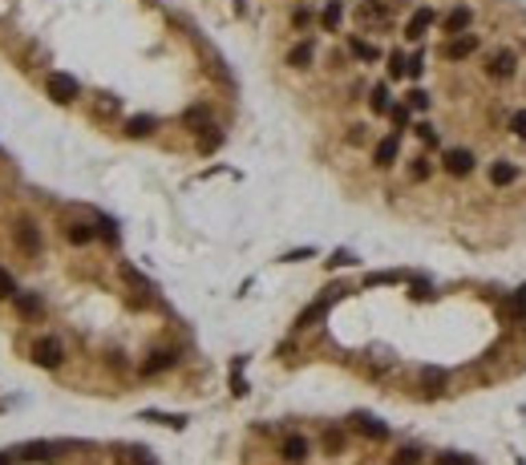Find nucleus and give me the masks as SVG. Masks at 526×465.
Instances as JSON below:
<instances>
[{"label": "nucleus", "instance_id": "obj_1", "mask_svg": "<svg viewBox=\"0 0 526 465\" xmlns=\"http://www.w3.org/2000/svg\"><path fill=\"white\" fill-rule=\"evenodd\" d=\"M8 235H12V247L21 251V259H29V263H37L45 255V231L37 218H29V214H16L12 223H8Z\"/></svg>", "mask_w": 526, "mask_h": 465}, {"label": "nucleus", "instance_id": "obj_2", "mask_svg": "<svg viewBox=\"0 0 526 465\" xmlns=\"http://www.w3.org/2000/svg\"><path fill=\"white\" fill-rule=\"evenodd\" d=\"M45 93L57 105H73V101H82V81L69 77V73H61V69H49L45 73Z\"/></svg>", "mask_w": 526, "mask_h": 465}, {"label": "nucleus", "instance_id": "obj_3", "mask_svg": "<svg viewBox=\"0 0 526 465\" xmlns=\"http://www.w3.org/2000/svg\"><path fill=\"white\" fill-rule=\"evenodd\" d=\"M29 352H33V364H37V368H49V373L65 364V344H61V336H53V332H49V336H37Z\"/></svg>", "mask_w": 526, "mask_h": 465}, {"label": "nucleus", "instance_id": "obj_4", "mask_svg": "<svg viewBox=\"0 0 526 465\" xmlns=\"http://www.w3.org/2000/svg\"><path fill=\"white\" fill-rule=\"evenodd\" d=\"M478 45H482V37H478V33H458V37H445V45H441V57L458 65V61L474 57V53H478Z\"/></svg>", "mask_w": 526, "mask_h": 465}, {"label": "nucleus", "instance_id": "obj_5", "mask_svg": "<svg viewBox=\"0 0 526 465\" xmlns=\"http://www.w3.org/2000/svg\"><path fill=\"white\" fill-rule=\"evenodd\" d=\"M474 162H478V154L466 150V146H453V150L441 154V166H445V174H453V178H466L474 170Z\"/></svg>", "mask_w": 526, "mask_h": 465}, {"label": "nucleus", "instance_id": "obj_6", "mask_svg": "<svg viewBox=\"0 0 526 465\" xmlns=\"http://www.w3.org/2000/svg\"><path fill=\"white\" fill-rule=\"evenodd\" d=\"M486 73H490L494 81H506V77H514V73H518V53H514V49H498V53L486 61Z\"/></svg>", "mask_w": 526, "mask_h": 465}, {"label": "nucleus", "instance_id": "obj_7", "mask_svg": "<svg viewBox=\"0 0 526 465\" xmlns=\"http://www.w3.org/2000/svg\"><path fill=\"white\" fill-rule=\"evenodd\" d=\"M8 303H12V312H16L25 324H33V320H41L45 316V299L37 296V292H16Z\"/></svg>", "mask_w": 526, "mask_h": 465}, {"label": "nucleus", "instance_id": "obj_8", "mask_svg": "<svg viewBox=\"0 0 526 465\" xmlns=\"http://www.w3.org/2000/svg\"><path fill=\"white\" fill-rule=\"evenodd\" d=\"M89 114H93V122H114V118H122V97L97 93V97H89Z\"/></svg>", "mask_w": 526, "mask_h": 465}, {"label": "nucleus", "instance_id": "obj_9", "mask_svg": "<svg viewBox=\"0 0 526 465\" xmlns=\"http://www.w3.org/2000/svg\"><path fill=\"white\" fill-rule=\"evenodd\" d=\"M470 25H474V12H470L466 4H458V8H449V12L441 16V33H445V37H458V33H470Z\"/></svg>", "mask_w": 526, "mask_h": 465}, {"label": "nucleus", "instance_id": "obj_10", "mask_svg": "<svg viewBox=\"0 0 526 465\" xmlns=\"http://www.w3.org/2000/svg\"><path fill=\"white\" fill-rule=\"evenodd\" d=\"M175 364H178L175 348H154V352L142 360V377H158V373H166V368H175Z\"/></svg>", "mask_w": 526, "mask_h": 465}, {"label": "nucleus", "instance_id": "obj_11", "mask_svg": "<svg viewBox=\"0 0 526 465\" xmlns=\"http://www.w3.org/2000/svg\"><path fill=\"white\" fill-rule=\"evenodd\" d=\"M401 158V134H389V138H381L377 146H373V166L389 170Z\"/></svg>", "mask_w": 526, "mask_h": 465}, {"label": "nucleus", "instance_id": "obj_12", "mask_svg": "<svg viewBox=\"0 0 526 465\" xmlns=\"http://www.w3.org/2000/svg\"><path fill=\"white\" fill-rule=\"evenodd\" d=\"M308 453H312V445H308V437H300V433H292V437L279 441V457H284L288 465L308 462Z\"/></svg>", "mask_w": 526, "mask_h": 465}, {"label": "nucleus", "instance_id": "obj_13", "mask_svg": "<svg viewBox=\"0 0 526 465\" xmlns=\"http://www.w3.org/2000/svg\"><path fill=\"white\" fill-rule=\"evenodd\" d=\"M356 21H360V25H377V29H385V25H389V8H385L381 0H360V4H356Z\"/></svg>", "mask_w": 526, "mask_h": 465}, {"label": "nucleus", "instance_id": "obj_14", "mask_svg": "<svg viewBox=\"0 0 526 465\" xmlns=\"http://www.w3.org/2000/svg\"><path fill=\"white\" fill-rule=\"evenodd\" d=\"M65 239H69L73 247H89V243L97 239V227H93V223H86V218H73V223L65 227Z\"/></svg>", "mask_w": 526, "mask_h": 465}, {"label": "nucleus", "instance_id": "obj_15", "mask_svg": "<svg viewBox=\"0 0 526 465\" xmlns=\"http://www.w3.org/2000/svg\"><path fill=\"white\" fill-rule=\"evenodd\" d=\"M352 429H356L360 437H368V441H385V437H389V429L377 421V417H368V413H356V417H352Z\"/></svg>", "mask_w": 526, "mask_h": 465}, {"label": "nucleus", "instance_id": "obj_16", "mask_svg": "<svg viewBox=\"0 0 526 465\" xmlns=\"http://www.w3.org/2000/svg\"><path fill=\"white\" fill-rule=\"evenodd\" d=\"M449 388V373L445 368H421V392L425 397H441Z\"/></svg>", "mask_w": 526, "mask_h": 465}, {"label": "nucleus", "instance_id": "obj_17", "mask_svg": "<svg viewBox=\"0 0 526 465\" xmlns=\"http://www.w3.org/2000/svg\"><path fill=\"white\" fill-rule=\"evenodd\" d=\"M320 445H324V453H328V457H336V453H345V449H349V433H345V429H336V425H328V429L320 433Z\"/></svg>", "mask_w": 526, "mask_h": 465}, {"label": "nucleus", "instance_id": "obj_18", "mask_svg": "<svg viewBox=\"0 0 526 465\" xmlns=\"http://www.w3.org/2000/svg\"><path fill=\"white\" fill-rule=\"evenodd\" d=\"M316 61V45L312 41H296L288 49V69H308Z\"/></svg>", "mask_w": 526, "mask_h": 465}, {"label": "nucleus", "instance_id": "obj_19", "mask_svg": "<svg viewBox=\"0 0 526 465\" xmlns=\"http://www.w3.org/2000/svg\"><path fill=\"white\" fill-rule=\"evenodd\" d=\"M429 25H434V8H417V12L409 16V25H405V37H409V41H421Z\"/></svg>", "mask_w": 526, "mask_h": 465}, {"label": "nucleus", "instance_id": "obj_20", "mask_svg": "<svg viewBox=\"0 0 526 465\" xmlns=\"http://www.w3.org/2000/svg\"><path fill=\"white\" fill-rule=\"evenodd\" d=\"M340 21H345V0H328V4H324V12H320L324 33H340Z\"/></svg>", "mask_w": 526, "mask_h": 465}, {"label": "nucleus", "instance_id": "obj_21", "mask_svg": "<svg viewBox=\"0 0 526 465\" xmlns=\"http://www.w3.org/2000/svg\"><path fill=\"white\" fill-rule=\"evenodd\" d=\"M514 178H518V166H514V162H506V158L490 162V186H510Z\"/></svg>", "mask_w": 526, "mask_h": 465}, {"label": "nucleus", "instance_id": "obj_22", "mask_svg": "<svg viewBox=\"0 0 526 465\" xmlns=\"http://www.w3.org/2000/svg\"><path fill=\"white\" fill-rule=\"evenodd\" d=\"M349 53L356 61H364V65H377V61H381V49L368 45V41H360V37H349Z\"/></svg>", "mask_w": 526, "mask_h": 465}, {"label": "nucleus", "instance_id": "obj_23", "mask_svg": "<svg viewBox=\"0 0 526 465\" xmlns=\"http://www.w3.org/2000/svg\"><path fill=\"white\" fill-rule=\"evenodd\" d=\"M182 126L190 129V134L207 129V126H211V110H207V105H190V110L182 114Z\"/></svg>", "mask_w": 526, "mask_h": 465}, {"label": "nucleus", "instance_id": "obj_24", "mask_svg": "<svg viewBox=\"0 0 526 465\" xmlns=\"http://www.w3.org/2000/svg\"><path fill=\"white\" fill-rule=\"evenodd\" d=\"M368 110H373V114H389V110H393L389 85H373V89H368Z\"/></svg>", "mask_w": 526, "mask_h": 465}, {"label": "nucleus", "instance_id": "obj_25", "mask_svg": "<svg viewBox=\"0 0 526 465\" xmlns=\"http://www.w3.org/2000/svg\"><path fill=\"white\" fill-rule=\"evenodd\" d=\"M154 129H158V118L138 114V118H130V122H126V138H150Z\"/></svg>", "mask_w": 526, "mask_h": 465}, {"label": "nucleus", "instance_id": "obj_26", "mask_svg": "<svg viewBox=\"0 0 526 465\" xmlns=\"http://www.w3.org/2000/svg\"><path fill=\"white\" fill-rule=\"evenodd\" d=\"M219 146H223V129L219 126L199 129V154H211V150H219Z\"/></svg>", "mask_w": 526, "mask_h": 465}, {"label": "nucleus", "instance_id": "obj_27", "mask_svg": "<svg viewBox=\"0 0 526 465\" xmlns=\"http://www.w3.org/2000/svg\"><path fill=\"white\" fill-rule=\"evenodd\" d=\"M409 182H425V178H429V174H434V162H429V158H425V154H417V158H409Z\"/></svg>", "mask_w": 526, "mask_h": 465}, {"label": "nucleus", "instance_id": "obj_28", "mask_svg": "<svg viewBox=\"0 0 526 465\" xmlns=\"http://www.w3.org/2000/svg\"><path fill=\"white\" fill-rule=\"evenodd\" d=\"M389 465H421V449H417V445H401Z\"/></svg>", "mask_w": 526, "mask_h": 465}, {"label": "nucleus", "instance_id": "obj_29", "mask_svg": "<svg viewBox=\"0 0 526 465\" xmlns=\"http://www.w3.org/2000/svg\"><path fill=\"white\" fill-rule=\"evenodd\" d=\"M53 449H57V445H41V441H37V445H25V449H21V457L41 462V457H53Z\"/></svg>", "mask_w": 526, "mask_h": 465}, {"label": "nucleus", "instance_id": "obj_30", "mask_svg": "<svg viewBox=\"0 0 526 465\" xmlns=\"http://www.w3.org/2000/svg\"><path fill=\"white\" fill-rule=\"evenodd\" d=\"M405 105H409V110H429V93H425V89H409Z\"/></svg>", "mask_w": 526, "mask_h": 465}, {"label": "nucleus", "instance_id": "obj_31", "mask_svg": "<svg viewBox=\"0 0 526 465\" xmlns=\"http://www.w3.org/2000/svg\"><path fill=\"white\" fill-rule=\"evenodd\" d=\"M16 292H21V288H16V279H12V275L0 267V299H12Z\"/></svg>", "mask_w": 526, "mask_h": 465}, {"label": "nucleus", "instance_id": "obj_32", "mask_svg": "<svg viewBox=\"0 0 526 465\" xmlns=\"http://www.w3.org/2000/svg\"><path fill=\"white\" fill-rule=\"evenodd\" d=\"M510 134L526 142V110H514V114H510Z\"/></svg>", "mask_w": 526, "mask_h": 465}, {"label": "nucleus", "instance_id": "obj_33", "mask_svg": "<svg viewBox=\"0 0 526 465\" xmlns=\"http://www.w3.org/2000/svg\"><path fill=\"white\" fill-rule=\"evenodd\" d=\"M389 118H393V134H401V129L409 126V105H393V110H389Z\"/></svg>", "mask_w": 526, "mask_h": 465}, {"label": "nucleus", "instance_id": "obj_34", "mask_svg": "<svg viewBox=\"0 0 526 465\" xmlns=\"http://www.w3.org/2000/svg\"><path fill=\"white\" fill-rule=\"evenodd\" d=\"M510 320H523L526 324V292H518V296L510 299Z\"/></svg>", "mask_w": 526, "mask_h": 465}, {"label": "nucleus", "instance_id": "obj_35", "mask_svg": "<svg viewBox=\"0 0 526 465\" xmlns=\"http://www.w3.org/2000/svg\"><path fill=\"white\" fill-rule=\"evenodd\" d=\"M312 21H316V12H312V8H296V12H292V25H296V29H308V25H312Z\"/></svg>", "mask_w": 526, "mask_h": 465}, {"label": "nucleus", "instance_id": "obj_36", "mask_svg": "<svg viewBox=\"0 0 526 465\" xmlns=\"http://www.w3.org/2000/svg\"><path fill=\"white\" fill-rule=\"evenodd\" d=\"M364 129H368V126H360V122H356V126H349V134H345V142H349V146H364V138H368Z\"/></svg>", "mask_w": 526, "mask_h": 465}, {"label": "nucleus", "instance_id": "obj_37", "mask_svg": "<svg viewBox=\"0 0 526 465\" xmlns=\"http://www.w3.org/2000/svg\"><path fill=\"white\" fill-rule=\"evenodd\" d=\"M146 421H158V425H171V429H182L186 417H166V413H146Z\"/></svg>", "mask_w": 526, "mask_h": 465}, {"label": "nucleus", "instance_id": "obj_38", "mask_svg": "<svg viewBox=\"0 0 526 465\" xmlns=\"http://www.w3.org/2000/svg\"><path fill=\"white\" fill-rule=\"evenodd\" d=\"M413 129H417V138H421V142H429V146H438V129L429 126V122H417V126H413Z\"/></svg>", "mask_w": 526, "mask_h": 465}, {"label": "nucleus", "instance_id": "obj_39", "mask_svg": "<svg viewBox=\"0 0 526 465\" xmlns=\"http://www.w3.org/2000/svg\"><path fill=\"white\" fill-rule=\"evenodd\" d=\"M97 239H105V243H118V231H114V223H110V218H101V223H97Z\"/></svg>", "mask_w": 526, "mask_h": 465}, {"label": "nucleus", "instance_id": "obj_40", "mask_svg": "<svg viewBox=\"0 0 526 465\" xmlns=\"http://www.w3.org/2000/svg\"><path fill=\"white\" fill-rule=\"evenodd\" d=\"M401 275H393V271H381V275H368L364 279V288H377V284H397Z\"/></svg>", "mask_w": 526, "mask_h": 465}, {"label": "nucleus", "instance_id": "obj_41", "mask_svg": "<svg viewBox=\"0 0 526 465\" xmlns=\"http://www.w3.org/2000/svg\"><path fill=\"white\" fill-rule=\"evenodd\" d=\"M389 73H393V77H405V57H401V53H389Z\"/></svg>", "mask_w": 526, "mask_h": 465}, {"label": "nucleus", "instance_id": "obj_42", "mask_svg": "<svg viewBox=\"0 0 526 465\" xmlns=\"http://www.w3.org/2000/svg\"><path fill=\"white\" fill-rule=\"evenodd\" d=\"M434 465H474V462H470V457H458V453H438Z\"/></svg>", "mask_w": 526, "mask_h": 465}, {"label": "nucleus", "instance_id": "obj_43", "mask_svg": "<svg viewBox=\"0 0 526 465\" xmlns=\"http://www.w3.org/2000/svg\"><path fill=\"white\" fill-rule=\"evenodd\" d=\"M349 263H356V259H352V251H336L332 259H328V267H349Z\"/></svg>", "mask_w": 526, "mask_h": 465}, {"label": "nucleus", "instance_id": "obj_44", "mask_svg": "<svg viewBox=\"0 0 526 465\" xmlns=\"http://www.w3.org/2000/svg\"><path fill=\"white\" fill-rule=\"evenodd\" d=\"M231 392H235V397H243V392H247V381H243V377H239V373H235V377H231Z\"/></svg>", "mask_w": 526, "mask_h": 465}, {"label": "nucleus", "instance_id": "obj_45", "mask_svg": "<svg viewBox=\"0 0 526 465\" xmlns=\"http://www.w3.org/2000/svg\"><path fill=\"white\" fill-rule=\"evenodd\" d=\"M284 259H288V263H300V259H312V251L304 247V251H292V255H284Z\"/></svg>", "mask_w": 526, "mask_h": 465}, {"label": "nucleus", "instance_id": "obj_46", "mask_svg": "<svg viewBox=\"0 0 526 465\" xmlns=\"http://www.w3.org/2000/svg\"><path fill=\"white\" fill-rule=\"evenodd\" d=\"M0 465H12V449H8V453H0Z\"/></svg>", "mask_w": 526, "mask_h": 465}]
</instances>
